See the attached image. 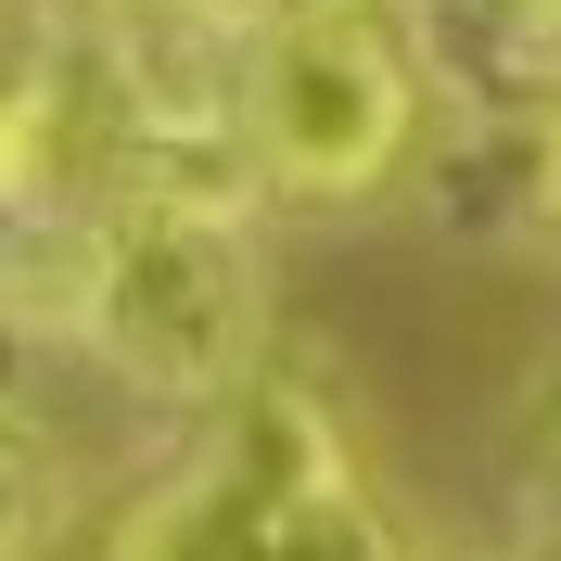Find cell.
I'll return each mask as SVG.
<instances>
[{"label": "cell", "mask_w": 561, "mask_h": 561, "mask_svg": "<svg viewBox=\"0 0 561 561\" xmlns=\"http://www.w3.org/2000/svg\"><path fill=\"white\" fill-rule=\"evenodd\" d=\"M115 561H409V536L357 485L332 396L268 357L217 396L205 447L115 524Z\"/></svg>", "instance_id": "cell-1"}, {"label": "cell", "mask_w": 561, "mask_h": 561, "mask_svg": "<svg viewBox=\"0 0 561 561\" xmlns=\"http://www.w3.org/2000/svg\"><path fill=\"white\" fill-rule=\"evenodd\" d=\"M77 345L103 357L128 396L217 409L230 383L268 370V268L230 192L192 179H140L90 217V294H77Z\"/></svg>", "instance_id": "cell-2"}, {"label": "cell", "mask_w": 561, "mask_h": 561, "mask_svg": "<svg viewBox=\"0 0 561 561\" xmlns=\"http://www.w3.org/2000/svg\"><path fill=\"white\" fill-rule=\"evenodd\" d=\"M421 26L396 0H294L243 38V167L280 205H357L421 140Z\"/></svg>", "instance_id": "cell-3"}, {"label": "cell", "mask_w": 561, "mask_h": 561, "mask_svg": "<svg viewBox=\"0 0 561 561\" xmlns=\"http://www.w3.org/2000/svg\"><path fill=\"white\" fill-rule=\"evenodd\" d=\"M421 65L472 90L485 115H549L561 103V0H409Z\"/></svg>", "instance_id": "cell-4"}, {"label": "cell", "mask_w": 561, "mask_h": 561, "mask_svg": "<svg viewBox=\"0 0 561 561\" xmlns=\"http://www.w3.org/2000/svg\"><path fill=\"white\" fill-rule=\"evenodd\" d=\"M65 179V65L0 51V217H38Z\"/></svg>", "instance_id": "cell-5"}, {"label": "cell", "mask_w": 561, "mask_h": 561, "mask_svg": "<svg viewBox=\"0 0 561 561\" xmlns=\"http://www.w3.org/2000/svg\"><path fill=\"white\" fill-rule=\"evenodd\" d=\"M51 511H65L51 434H38L13 396H0V561H38V549H51Z\"/></svg>", "instance_id": "cell-6"}, {"label": "cell", "mask_w": 561, "mask_h": 561, "mask_svg": "<svg viewBox=\"0 0 561 561\" xmlns=\"http://www.w3.org/2000/svg\"><path fill=\"white\" fill-rule=\"evenodd\" d=\"M511 485H524L536 511L561 524V345L536 357V370H524V396H511Z\"/></svg>", "instance_id": "cell-7"}, {"label": "cell", "mask_w": 561, "mask_h": 561, "mask_svg": "<svg viewBox=\"0 0 561 561\" xmlns=\"http://www.w3.org/2000/svg\"><path fill=\"white\" fill-rule=\"evenodd\" d=\"M536 217H549V230H561V103L536 115Z\"/></svg>", "instance_id": "cell-8"}]
</instances>
